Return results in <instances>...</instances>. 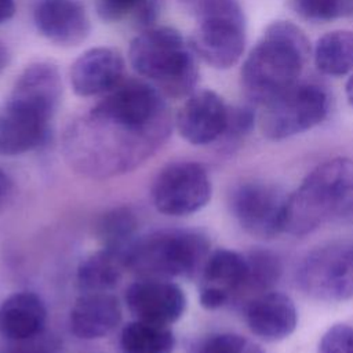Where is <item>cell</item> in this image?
<instances>
[{
	"mask_svg": "<svg viewBox=\"0 0 353 353\" xmlns=\"http://www.w3.org/2000/svg\"><path fill=\"white\" fill-rule=\"evenodd\" d=\"M125 303L137 320L170 327L185 313L186 296L168 279L142 277L127 288Z\"/></svg>",
	"mask_w": 353,
	"mask_h": 353,
	"instance_id": "8fae6325",
	"label": "cell"
},
{
	"mask_svg": "<svg viewBox=\"0 0 353 353\" xmlns=\"http://www.w3.org/2000/svg\"><path fill=\"white\" fill-rule=\"evenodd\" d=\"M244 319L258 338L274 342L290 336L298 323L294 301L279 291H268L244 305Z\"/></svg>",
	"mask_w": 353,
	"mask_h": 353,
	"instance_id": "e0dca14e",
	"label": "cell"
},
{
	"mask_svg": "<svg viewBox=\"0 0 353 353\" xmlns=\"http://www.w3.org/2000/svg\"><path fill=\"white\" fill-rule=\"evenodd\" d=\"M121 321V306L109 292H83L69 314L70 332L79 339H99Z\"/></svg>",
	"mask_w": 353,
	"mask_h": 353,
	"instance_id": "ac0fdd59",
	"label": "cell"
},
{
	"mask_svg": "<svg viewBox=\"0 0 353 353\" xmlns=\"http://www.w3.org/2000/svg\"><path fill=\"white\" fill-rule=\"evenodd\" d=\"M132 69L172 98L192 94L199 79L196 54L181 33L168 26L150 28L132 39Z\"/></svg>",
	"mask_w": 353,
	"mask_h": 353,
	"instance_id": "277c9868",
	"label": "cell"
},
{
	"mask_svg": "<svg viewBox=\"0 0 353 353\" xmlns=\"http://www.w3.org/2000/svg\"><path fill=\"white\" fill-rule=\"evenodd\" d=\"M12 193H14V181L6 171L0 170V210H3L6 204L10 201Z\"/></svg>",
	"mask_w": 353,
	"mask_h": 353,
	"instance_id": "f546056e",
	"label": "cell"
},
{
	"mask_svg": "<svg viewBox=\"0 0 353 353\" xmlns=\"http://www.w3.org/2000/svg\"><path fill=\"white\" fill-rule=\"evenodd\" d=\"M229 106L211 90H200L188 98L176 114L179 135L192 145H208L222 138Z\"/></svg>",
	"mask_w": 353,
	"mask_h": 353,
	"instance_id": "5bb4252c",
	"label": "cell"
},
{
	"mask_svg": "<svg viewBox=\"0 0 353 353\" xmlns=\"http://www.w3.org/2000/svg\"><path fill=\"white\" fill-rule=\"evenodd\" d=\"M247 280L241 296L248 299L272 291V287L281 276V262L276 254L269 250L256 248L247 255Z\"/></svg>",
	"mask_w": 353,
	"mask_h": 353,
	"instance_id": "cb8c5ba5",
	"label": "cell"
},
{
	"mask_svg": "<svg viewBox=\"0 0 353 353\" xmlns=\"http://www.w3.org/2000/svg\"><path fill=\"white\" fill-rule=\"evenodd\" d=\"M197 353H263L251 339L239 334L222 332L208 336L199 346Z\"/></svg>",
	"mask_w": 353,
	"mask_h": 353,
	"instance_id": "4316f807",
	"label": "cell"
},
{
	"mask_svg": "<svg viewBox=\"0 0 353 353\" xmlns=\"http://www.w3.org/2000/svg\"><path fill=\"white\" fill-rule=\"evenodd\" d=\"M137 228L135 214L127 207H117L101 216L97 233L102 248L121 255L125 261V255L137 239Z\"/></svg>",
	"mask_w": 353,
	"mask_h": 353,
	"instance_id": "603a6c76",
	"label": "cell"
},
{
	"mask_svg": "<svg viewBox=\"0 0 353 353\" xmlns=\"http://www.w3.org/2000/svg\"><path fill=\"white\" fill-rule=\"evenodd\" d=\"M350 212H353V159H330L313 168L288 196L284 232L305 236Z\"/></svg>",
	"mask_w": 353,
	"mask_h": 353,
	"instance_id": "3957f363",
	"label": "cell"
},
{
	"mask_svg": "<svg viewBox=\"0 0 353 353\" xmlns=\"http://www.w3.org/2000/svg\"><path fill=\"white\" fill-rule=\"evenodd\" d=\"M298 15L313 22H327L353 14V0H292Z\"/></svg>",
	"mask_w": 353,
	"mask_h": 353,
	"instance_id": "d4e9b609",
	"label": "cell"
},
{
	"mask_svg": "<svg viewBox=\"0 0 353 353\" xmlns=\"http://www.w3.org/2000/svg\"><path fill=\"white\" fill-rule=\"evenodd\" d=\"M47 309L32 291L11 294L0 305V334L11 342H22L43 334Z\"/></svg>",
	"mask_w": 353,
	"mask_h": 353,
	"instance_id": "d6986e66",
	"label": "cell"
},
{
	"mask_svg": "<svg viewBox=\"0 0 353 353\" xmlns=\"http://www.w3.org/2000/svg\"><path fill=\"white\" fill-rule=\"evenodd\" d=\"M211 179L207 170L194 161H176L165 165L152 186L156 210L170 216L197 212L211 199Z\"/></svg>",
	"mask_w": 353,
	"mask_h": 353,
	"instance_id": "ba28073f",
	"label": "cell"
},
{
	"mask_svg": "<svg viewBox=\"0 0 353 353\" xmlns=\"http://www.w3.org/2000/svg\"><path fill=\"white\" fill-rule=\"evenodd\" d=\"M310 52L309 40L292 22H272L251 48L241 68L245 97L265 105L295 83Z\"/></svg>",
	"mask_w": 353,
	"mask_h": 353,
	"instance_id": "7a4b0ae2",
	"label": "cell"
},
{
	"mask_svg": "<svg viewBox=\"0 0 353 353\" xmlns=\"http://www.w3.org/2000/svg\"><path fill=\"white\" fill-rule=\"evenodd\" d=\"M345 91H346V98H347L349 103L353 106V74L347 79L346 85H345Z\"/></svg>",
	"mask_w": 353,
	"mask_h": 353,
	"instance_id": "d6a6232c",
	"label": "cell"
},
{
	"mask_svg": "<svg viewBox=\"0 0 353 353\" xmlns=\"http://www.w3.org/2000/svg\"><path fill=\"white\" fill-rule=\"evenodd\" d=\"M124 269L127 265L121 255L102 248L80 262L76 280L84 292H109L121 280Z\"/></svg>",
	"mask_w": 353,
	"mask_h": 353,
	"instance_id": "ffe728a7",
	"label": "cell"
},
{
	"mask_svg": "<svg viewBox=\"0 0 353 353\" xmlns=\"http://www.w3.org/2000/svg\"><path fill=\"white\" fill-rule=\"evenodd\" d=\"M33 22L41 36L62 47L79 46L91 30L88 14L79 0H39Z\"/></svg>",
	"mask_w": 353,
	"mask_h": 353,
	"instance_id": "9a60e30c",
	"label": "cell"
},
{
	"mask_svg": "<svg viewBox=\"0 0 353 353\" xmlns=\"http://www.w3.org/2000/svg\"><path fill=\"white\" fill-rule=\"evenodd\" d=\"M171 123L139 125L97 109L73 120L63 135V153L79 172L103 178L128 172L150 157L170 135Z\"/></svg>",
	"mask_w": 353,
	"mask_h": 353,
	"instance_id": "6da1fadb",
	"label": "cell"
},
{
	"mask_svg": "<svg viewBox=\"0 0 353 353\" xmlns=\"http://www.w3.org/2000/svg\"><path fill=\"white\" fill-rule=\"evenodd\" d=\"M121 353H172L175 336L170 327L134 320L120 334Z\"/></svg>",
	"mask_w": 353,
	"mask_h": 353,
	"instance_id": "7402d4cb",
	"label": "cell"
},
{
	"mask_svg": "<svg viewBox=\"0 0 353 353\" xmlns=\"http://www.w3.org/2000/svg\"><path fill=\"white\" fill-rule=\"evenodd\" d=\"M8 61H10L8 50H7V47L4 46V43L0 41V73L7 68Z\"/></svg>",
	"mask_w": 353,
	"mask_h": 353,
	"instance_id": "1f68e13d",
	"label": "cell"
},
{
	"mask_svg": "<svg viewBox=\"0 0 353 353\" xmlns=\"http://www.w3.org/2000/svg\"><path fill=\"white\" fill-rule=\"evenodd\" d=\"M97 10L105 21H120L134 14L142 23H149L156 14L154 0H97Z\"/></svg>",
	"mask_w": 353,
	"mask_h": 353,
	"instance_id": "484cf974",
	"label": "cell"
},
{
	"mask_svg": "<svg viewBox=\"0 0 353 353\" xmlns=\"http://www.w3.org/2000/svg\"><path fill=\"white\" fill-rule=\"evenodd\" d=\"M210 255L208 239L189 229H163L137 237L125 255L127 269L142 277H190Z\"/></svg>",
	"mask_w": 353,
	"mask_h": 353,
	"instance_id": "5b68a950",
	"label": "cell"
},
{
	"mask_svg": "<svg viewBox=\"0 0 353 353\" xmlns=\"http://www.w3.org/2000/svg\"><path fill=\"white\" fill-rule=\"evenodd\" d=\"M314 63L328 76H343L353 70V32L332 30L323 34L314 46Z\"/></svg>",
	"mask_w": 353,
	"mask_h": 353,
	"instance_id": "44dd1931",
	"label": "cell"
},
{
	"mask_svg": "<svg viewBox=\"0 0 353 353\" xmlns=\"http://www.w3.org/2000/svg\"><path fill=\"white\" fill-rule=\"evenodd\" d=\"M330 95L317 83H295L263 105L259 116L262 134L281 141L320 124L328 114Z\"/></svg>",
	"mask_w": 353,
	"mask_h": 353,
	"instance_id": "8992f818",
	"label": "cell"
},
{
	"mask_svg": "<svg viewBox=\"0 0 353 353\" xmlns=\"http://www.w3.org/2000/svg\"><path fill=\"white\" fill-rule=\"evenodd\" d=\"M317 353H353V327L335 324L321 336Z\"/></svg>",
	"mask_w": 353,
	"mask_h": 353,
	"instance_id": "83f0119b",
	"label": "cell"
},
{
	"mask_svg": "<svg viewBox=\"0 0 353 353\" xmlns=\"http://www.w3.org/2000/svg\"><path fill=\"white\" fill-rule=\"evenodd\" d=\"M285 196L277 186L262 181L237 183L229 193V208L240 228L259 239L284 232Z\"/></svg>",
	"mask_w": 353,
	"mask_h": 353,
	"instance_id": "9c48e42d",
	"label": "cell"
},
{
	"mask_svg": "<svg viewBox=\"0 0 353 353\" xmlns=\"http://www.w3.org/2000/svg\"><path fill=\"white\" fill-rule=\"evenodd\" d=\"M124 59L110 47H94L84 51L72 65L70 84L80 97L106 94L121 83Z\"/></svg>",
	"mask_w": 353,
	"mask_h": 353,
	"instance_id": "2e32d148",
	"label": "cell"
},
{
	"mask_svg": "<svg viewBox=\"0 0 353 353\" xmlns=\"http://www.w3.org/2000/svg\"><path fill=\"white\" fill-rule=\"evenodd\" d=\"M296 283L319 301L353 298V243L334 241L307 252L298 265Z\"/></svg>",
	"mask_w": 353,
	"mask_h": 353,
	"instance_id": "52a82bcc",
	"label": "cell"
},
{
	"mask_svg": "<svg viewBox=\"0 0 353 353\" xmlns=\"http://www.w3.org/2000/svg\"><path fill=\"white\" fill-rule=\"evenodd\" d=\"M190 47L210 66L229 69L239 62L245 47L244 14H218L196 19Z\"/></svg>",
	"mask_w": 353,
	"mask_h": 353,
	"instance_id": "30bf717a",
	"label": "cell"
},
{
	"mask_svg": "<svg viewBox=\"0 0 353 353\" xmlns=\"http://www.w3.org/2000/svg\"><path fill=\"white\" fill-rule=\"evenodd\" d=\"M255 124V112L251 106H232L229 108L228 124L223 134V138L236 141L245 137Z\"/></svg>",
	"mask_w": 353,
	"mask_h": 353,
	"instance_id": "f1b7e54d",
	"label": "cell"
},
{
	"mask_svg": "<svg viewBox=\"0 0 353 353\" xmlns=\"http://www.w3.org/2000/svg\"><path fill=\"white\" fill-rule=\"evenodd\" d=\"M247 272V258L240 252L222 248L210 254L201 268L199 292L201 306L214 310L241 298Z\"/></svg>",
	"mask_w": 353,
	"mask_h": 353,
	"instance_id": "7c38bea8",
	"label": "cell"
},
{
	"mask_svg": "<svg viewBox=\"0 0 353 353\" xmlns=\"http://www.w3.org/2000/svg\"><path fill=\"white\" fill-rule=\"evenodd\" d=\"M51 119L40 109L8 98L0 109V154L17 156L44 145Z\"/></svg>",
	"mask_w": 353,
	"mask_h": 353,
	"instance_id": "4fadbf2b",
	"label": "cell"
},
{
	"mask_svg": "<svg viewBox=\"0 0 353 353\" xmlns=\"http://www.w3.org/2000/svg\"><path fill=\"white\" fill-rule=\"evenodd\" d=\"M15 14L14 0H0V23L8 21Z\"/></svg>",
	"mask_w": 353,
	"mask_h": 353,
	"instance_id": "4dcf8cb0",
	"label": "cell"
}]
</instances>
